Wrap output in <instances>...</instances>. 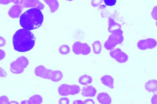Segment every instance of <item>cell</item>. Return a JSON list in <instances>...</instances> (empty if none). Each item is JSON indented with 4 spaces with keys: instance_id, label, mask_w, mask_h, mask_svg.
Here are the masks:
<instances>
[{
    "instance_id": "6da1fadb",
    "label": "cell",
    "mask_w": 157,
    "mask_h": 104,
    "mask_svg": "<svg viewBox=\"0 0 157 104\" xmlns=\"http://www.w3.org/2000/svg\"><path fill=\"white\" fill-rule=\"evenodd\" d=\"M35 38L29 30L21 29L17 30L14 34L13 38L14 48L20 52L29 51L34 47Z\"/></svg>"
},
{
    "instance_id": "7a4b0ae2",
    "label": "cell",
    "mask_w": 157,
    "mask_h": 104,
    "mask_svg": "<svg viewBox=\"0 0 157 104\" xmlns=\"http://www.w3.org/2000/svg\"><path fill=\"white\" fill-rule=\"evenodd\" d=\"M43 19L40 10L32 8L21 15L20 23L24 29L30 30L39 27L42 24Z\"/></svg>"
},
{
    "instance_id": "3957f363",
    "label": "cell",
    "mask_w": 157,
    "mask_h": 104,
    "mask_svg": "<svg viewBox=\"0 0 157 104\" xmlns=\"http://www.w3.org/2000/svg\"><path fill=\"white\" fill-rule=\"evenodd\" d=\"M35 74L40 77L58 82L63 77V74L60 70H52L48 69L43 65L37 66L34 70Z\"/></svg>"
},
{
    "instance_id": "277c9868",
    "label": "cell",
    "mask_w": 157,
    "mask_h": 104,
    "mask_svg": "<svg viewBox=\"0 0 157 104\" xmlns=\"http://www.w3.org/2000/svg\"><path fill=\"white\" fill-rule=\"evenodd\" d=\"M123 31L121 30L114 31L111 33L105 42L104 47L107 50H111L117 45L122 43L124 40Z\"/></svg>"
},
{
    "instance_id": "5b68a950",
    "label": "cell",
    "mask_w": 157,
    "mask_h": 104,
    "mask_svg": "<svg viewBox=\"0 0 157 104\" xmlns=\"http://www.w3.org/2000/svg\"><path fill=\"white\" fill-rule=\"evenodd\" d=\"M29 64L28 59L24 56L18 57L10 64V69L13 74H18L23 73Z\"/></svg>"
},
{
    "instance_id": "8992f818",
    "label": "cell",
    "mask_w": 157,
    "mask_h": 104,
    "mask_svg": "<svg viewBox=\"0 0 157 104\" xmlns=\"http://www.w3.org/2000/svg\"><path fill=\"white\" fill-rule=\"evenodd\" d=\"M81 91L80 87L77 85H69L63 84L58 88V92L62 96H67L69 95H74L78 94Z\"/></svg>"
},
{
    "instance_id": "52a82bcc",
    "label": "cell",
    "mask_w": 157,
    "mask_h": 104,
    "mask_svg": "<svg viewBox=\"0 0 157 104\" xmlns=\"http://www.w3.org/2000/svg\"><path fill=\"white\" fill-rule=\"evenodd\" d=\"M72 48L73 52L76 55H87L91 52L90 48L88 44L80 41L75 42Z\"/></svg>"
},
{
    "instance_id": "ba28073f",
    "label": "cell",
    "mask_w": 157,
    "mask_h": 104,
    "mask_svg": "<svg viewBox=\"0 0 157 104\" xmlns=\"http://www.w3.org/2000/svg\"><path fill=\"white\" fill-rule=\"evenodd\" d=\"M109 54L112 58L121 63H125L128 59L127 55L120 48L111 49L109 52Z\"/></svg>"
},
{
    "instance_id": "9c48e42d",
    "label": "cell",
    "mask_w": 157,
    "mask_h": 104,
    "mask_svg": "<svg viewBox=\"0 0 157 104\" xmlns=\"http://www.w3.org/2000/svg\"><path fill=\"white\" fill-rule=\"evenodd\" d=\"M156 41L153 38H148L140 40L137 44L138 48L141 50H145L147 49H152L156 45Z\"/></svg>"
},
{
    "instance_id": "30bf717a",
    "label": "cell",
    "mask_w": 157,
    "mask_h": 104,
    "mask_svg": "<svg viewBox=\"0 0 157 104\" xmlns=\"http://www.w3.org/2000/svg\"><path fill=\"white\" fill-rule=\"evenodd\" d=\"M23 9V7L20 5H14L9 9L8 14L12 18H17L19 17Z\"/></svg>"
},
{
    "instance_id": "8fae6325",
    "label": "cell",
    "mask_w": 157,
    "mask_h": 104,
    "mask_svg": "<svg viewBox=\"0 0 157 104\" xmlns=\"http://www.w3.org/2000/svg\"><path fill=\"white\" fill-rule=\"evenodd\" d=\"M96 89L92 85L83 87L81 91V95L84 97H93L96 94Z\"/></svg>"
},
{
    "instance_id": "7c38bea8",
    "label": "cell",
    "mask_w": 157,
    "mask_h": 104,
    "mask_svg": "<svg viewBox=\"0 0 157 104\" xmlns=\"http://www.w3.org/2000/svg\"><path fill=\"white\" fill-rule=\"evenodd\" d=\"M43 101L41 96L39 95H35L30 97L28 100H24L21 102L22 104H40Z\"/></svg>"
},
{
    "instance_id": "4fadbf2b",
    "label": "cell",
    "mask_w": 157,
    "mask_h": 104,
    "mask_svg": "<svg viewBox=\"0 0 157 104\" xmlns=\"http://www.w3.org/2000/svg\"><path fill=\"white\" fill-rule=\"evenodd\" d=\"M97 99L99 102L103 104H110L112 102L109 95L105 92H101L97 95Z\"/></svg>"
},
{
    "instance_id": "5bb4252c",
    "label": "cell",
    "mask_w": 157,
    "mask_h": 104,
    "mask_svg": "<svg viewBox=\"0 0 157 104\" xmlns=\"http://www.w3.org/2000/svg\"><path fill=\"white\" fill-rule=\"evenodd\" d=\"M102 83L109 88L113 89L114 88V80L110 76L105 75L102 76L101 78Z\"/></svg>"
},
{
    "instance_id": "9a60e30c",
    "label": "cell",
    "mask_w": 157,
    "mask_h": 104,
    "mask_svg": "<svg viewBox=\"0 0 157 104\" xmlns=\"http://www.w3.org/2000/svg\"><path fill=\"white\" fill-rule=\"evenodd\" d=\"M121 29V25L116 22L114 20L111 18H109V26L108 30L110 33Z\"/></svg>"
},
{
    "instance_id": "2e32d148",
    "label": "cell",
    "mask_w": 157,
    "mask_h": 104,
    "mask_svg": "<svg viewBox=\"0 0 157 104\" xmlns=\"http://www.w3.org/2000/svg\"><path fill=\"white\" fill-rule=\"evenodd\" d=\"M145 89L150 92H155L157 91L156 80H151L148 81L145 85Z\"/></svg>"
},
{
    "instance_id": "e0dca14e",
    "label": "cell",
    "mask_w": 157,
    "mask_h": 104,
    "mask_svg": "<svg viewBox=\"0 0 157 104\" xmlns=\"http://www.w3.org/2000/svg\"><path fill=\"white\" fill-rule=\"evenodd\" d=\"M49 6L51 13L56 11L59 7V4L57 0H43Z\"/></svg>"
},
{
    "instance_id": "ac0fdd59",
    "label": "cell",
    "mask_w": 157,
    "mask_h": 104,
    "mask_svg": "<svg viewBox=\"0 0 157 104\" xmlns=\"http://www.w3.org/2000/svg\"><path fill=\"white\" fill-rule=\"evenodd\" d=\"M92 81V77L89 75L85 74L80 76L78 80L79 83L80 84L86 85L90 84Z\"/></svg>"
},
{
    "instance_id": "d6986e66",
    "label": "cell",
    "mask_w": 157,
    "mask_h": 104,
    "mask_svg": "<svg viewBox=\"0 0 157 104\" xmlns=\"http://www.w3.org/2000/svg\"><path fill=\"white\" fill-rule=\"evenodd\" d=\"M25 1V0H0V4L7 5L10 3L13 2L16 5H20L23 7Z\"/></svg>"
},
{
    "instance_id": "ffe728a7",
    "label": "cell",
    "mask_w": 157,
    "mask_h": 104,
    "mask_svg": "<svg viewBox=\"0 0 157 104\" xmlns=\"http://www.w3.org/2000/svg\"><path fill=\"white\" fill-rule=\"evenodd\" d=\"M92 47L94 52L95 54H99L101 50V45L98 41L94 42L92 44Z\"/></svg>"
},
{
    "instance_id": "44dd1931",
    "label": "cell",
    "mask_w": 157,
    "mask_h": 104,
    "mask_svg": "<svg viewBox=\"0 0 157 104\" xmlns=\"http://www.w3.org/2000/svg\"><path fill=\"white\" fill-rule=\"evenodd\" d=\"M59 51L61 54L65 55L69 53L70 50L68 45H63L59 47Z\"/></svg>"
},
{
    "instance_id": "7402d4cb",
    "label": "cell",
    "mask_w": 157,
    "mask_h": 104,
    "mask_svg": "<svg viewBox=\"0 0 157 104\" xmlns=\"http://www.w3.org/2000/svg\"><path fill=\"white\" fill-rule=\"evenodd\" d=\"M73 104H95L94 101L91 99H87L84 101L80 100H75L73 101Z\"/></svg>"
},
{
    "instance_id": "603a6c76",
    "label": "cell",
    "mask_w": 157,
    "mask_h": 104,
    "mask_svg": "<svg viewBox=\"0 0 157 104\" xmlns=\"http://www.w3.org/2000/svg\"><path fill=\"white\" fill-rule=\"evenodd\" d=\"M10 104L8 98L5 95H3L0 97V104Z\"/></svg>"
},
{
    "instance_id": "cb8c5ba5",
    "label": "cell",
    "mask_w": 157,
    "mask_h": 104,
    "mask_svg": "<svg viewBox=\"0 0 157 104\" xmlns=\"http://www.w3.org/2000/svg\"><path fill=\"white\" fill-rule=\"evenodd\" d=\"M105 4L108 6H112L114 5L116 0H104Z\"/></svg>"
},
{
    "instance_id": "d4e9b609",
    "label": "cell",
    "mask_w": 157,
    "mask_h": 104,
    "mask_svg": "<svg viewBox=\"0 0 157 104\" xmlns=\"http://www.w3.org/2000/svg\"><path fill=\"white\" fill-rule=\"evenodd\" d=\"M103 0H92L91 2L92 5L94 7H96L100 5Z\"/></svg>"
},
{
    "instance_id": "484cf974",
    "label": "cell",
    "mask_w": 157,
    "mask_h": 104,
    "mask_svg": "<svg viewBox=\"0 0 157 104\" xmlns=\"http://www.w3.org/2000/svg\"><path fill=\"white\" fill-rule=\"evenodd\" d=\"M59 103L60 104H68L69 103V100L66 97H63L60 98L59 100Z\"/></svg>"
},
{
    "instance_id": "4316f807",
    "label": "cell",
    "mask_w": 157,
    "mask_h": 104,
    "mask_svg": "<svg viewBox=\"0 0 157 104\" xmlns=\"http://www.w3.org/2000/svg\"><path fill=\"white\" fill-rule=\"evenodd\" d=\"M152 17L155 20L157 19V8L156 6H155L153 9L151 13Z\"/></svg>"
},
{
    "instance_id": "83f0119b",
    "label": "cell",
    "mask_w": 157,
    "mask_h": 104,
    "mask_svg": "<svg viewBox=\"0 0 157 104\" xmlns=\"http://www.w3.org/2000/svg\"><path fill=\"white\" fill-rule=\"evenodd\" d=\"M7 76V74L5 71L0 67V77H5Z\"/></svg>"
},
{
    "instance_id": "f1b7e54d",
    "label": "cell",
    "mask_w": 157,
    "mask_h": 104,
    "mask_svg": "<svg viewBox=\"0 0 157 104\" xmlns=\"http://www.w3.org/2000/svg\"><path fill=\"white\" fill-rule=\"evenodd\" d=\"M6 44L5 39L2 37L0 36V47L4 46Z\"/></svg>"
},
{
    "instance_id": "f546056e",
    "label": "cell",
    "mask_w": 157,
    "mask_h": 104,
    "mask_svg": "<svg viewBox=\"0 0 157 104\" xmlns=\"http://www.w3.org/2000/svg\"><path fill=\"white\" fill-rule=\"evenodd\" d=\"M6 53L4 51L0 49V60L3 59L5 57Z\"/></svg>"
},
{
    "instance_id": "4dcf8cb0",
    "label": "cell",
    "mask_w": 157,
    "mask_h": 104,
    "mask_svg": "<svg viewBox=\"0 0 157 104\" xmlns=\"http://www.w3.org/2000/svg\"><path fill=\"white\" fill-rule=\"evenodd\" d=\"M151 102L152 103L154 104L157 103L156 94L154 95L152 97L151 99Z\"/></svg>"
},
{
    "instance_id": "1f68e13d",
    "label": "cell",
    "mask_w": 157,
    "mask_h": 104,
    "mask_svg": "<svg viewBox=\"0 0 157 104\" xmlns=\"http://www.w3.org/2000/svg\"><path fill=\"white\" fill-rule=\"evenodd\" d=\"M10 104H18V103L16 101H11L10 102Z\"/></svg>"
},
{
    "instance_id": "d6a6232c",
    "label": "cell",
    "mask_w": 157,
    "mask_h": 104,
    "mask_svg": "<svg viewBox=\"0 0 157 104\" xmlns=\"http://www.w3.org/2000/svg\"><path fill=\"white\" fill-rule=\"evenodd\" d=\"M66 0L69 1H72L73 0Z\"/></svg>"
}]
</instances>
